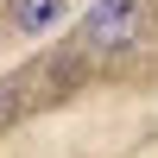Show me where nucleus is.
<instances>
[{
  "label": "nucleus",
  "instance_id": "obj_2",
  "mask_svg": "<svg viewBox=\"0 0 158 158\" xmlns=\"http://www.w3.org/2000/svg\"><path fill=\"white\" fill-rule=\"evenodd\" d=\"M57 13H63V0H13L6 19H13V32H19V38H38V32L57 25Z\"/></svg>",
  "mask_w": 158,
  "mask_h": 158
},
{
  "label": "nucleus",
  "instance_id": "obj_1",
  "mask_svg": "<svg viewBox=\"0 0 158 158\" xmlns=\"http://www.w3.org/2000/svg\"><path fill=\"white\" fill-rule=\"evenodd\" d=\"M82 44L89 51H127V44H139V0H95L82 13Z\"/></svg>",
  "mask_w": 158,
  "mask_h": 158
},
{
  "label": "nucleus",
  "instance_id": "obj_3",
  "mask_svg": "<svg viewBox=\"0 0 158 158\" xmlns=\"http://www.w3.org/2000/svg\"><path fill=\"white\" fill-rule=\"evenodd\" d=\"M13 120V82H0V127Z\"/></svg>",
  "mask_w": 158,
  "mask_h": 158
}]
</instances>
